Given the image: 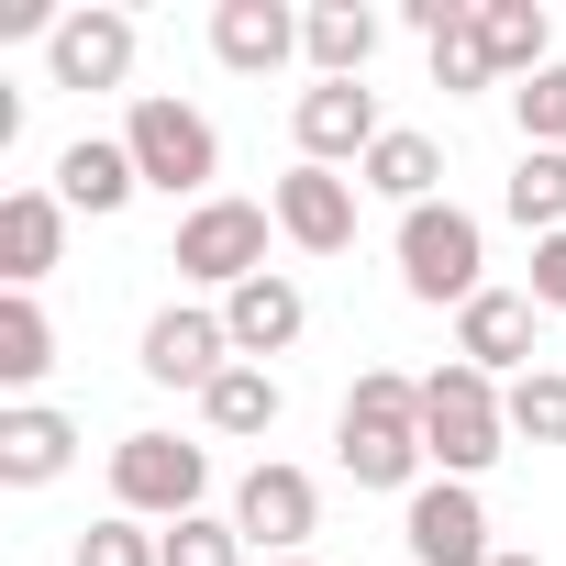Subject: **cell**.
Wrapping results in <instances>:
<instances>
[{
	"label": "cell",
	"mask_w": 566,
	"mask_h": 566,
	"mask_svg": "<svg viewBox=\"0 0 566 566\" xmlns=\"http://www.w3.org/2000/svg\"><path fill=\"white\" fill-rule=\"evenodd\" d=\"M334 455H345V478H356V489H411V478L433 467V455H422V378H400V367H367V378L345 389Z\"/></svg>",
	"instance_id": "1"
},
{
	"label": "cell",
	"mask_w": 566,
	"mask_h": 566,
	"mask_svg": "<svg viewBox=\"0 0 566 566\" xmlns=\"http://www.w3.org/2000/svg\"><path fill=\"white\" fill-rule=\"evenodd\" d=\"M500 444H511L500 378H478L467 356L433 367V378H422V455H433L444 478H478V467H500Z\"/></svg>",
	"instance_id": "2"
},
{
	"label": "cell",
	"mask_w": 566,
	"mask_h": 566,
	"mask_svg": "<svg viewBox=\"0 0 566 566\" xmlns=\"http://www.w3.org/2000/svg\"><path fill=\"white\" fill-rule=\"evenodd\" d=\"M489 233H478V211H455V200H422V211H400V290L411 301H478L489 290Z\"/></svg>",
	"instance_id": "3"
},
{
	"label": "cell",
	"mask_w": 566,
	"mask_h": 566,
	"mask_svg": "<svg viewBox=\"0 0 566 566\" xmlns=\"http://www.w3.org/2000/svg\"><path fill=\"white\" fill-rule=\"evenodd\" d=\"M266 222L277 211H255V200H200L189 222H178V244H167V266L178 277H200V290H244V277H266Z\"/></svg>",
	"instance_id": "4"
},
{
	"label": "cell",
	"mask_w": 566,
	"mask_h": 566,
	"mask_svg": "<svg viewBox=\"0 0 566 566\" xmlns=\"http://www.w3.org/2000/svg\"><path fill=\"white\" fill-rule=\"evenodd\" d=\"M200 489H211V455L200 444H178V433H123L112 444V500L134 522H189Z\"/></svg>",
	"instance_id": "5"
},
{
	"label": "cell",
	"mask_w": 566,
	"mask_h": 566,
	"mask_svg": "<svg viewBox=\"0 0 566 566\" xmlns=\"http://www.w3.org/2000/svg\"><path fill=\"white\" fill-rule=\"evenodd\" d=\"M123 145H134V167H145V189H211V167H222V134L189 112V101H167V90H145L134 101V123H123Z\"/></svg>",
	"instance_id": "6"
},
{
	"label": "cell",
	"mask_w": 566,
	"mask_h": 566,
	"mask_svg": "<svg viewBox=\"0 0 566 566\" xmlns=\"http://www.w3.org/2000/svg\"><path fill=\"white\" fill-rule=\"evenodd\" d=\"M312 522H323V489H312L301 467H277V455L244 467V489H233V533H244V555H266V566H277V555H301Z\"/></svg>",
	"instance_id": "7"
},
{
	"label": "cell",
	"mask_w": 566,
	"mask_h": 566,
	"mask_svg": "<svg viewBox=\"0 0 566 566\" xmlns=\"http://www.w3.org/2000/svg\"><path fill=\"white\" fill-rule=\"evenodd\" d=\"M400 544H411V566H489V555H500V544H489V511H478V489H467V478L411 489Z\"/></svg>",
	"instance_id": "8"
},
{
	"label": "cell",
	"mask_w": 566,
	"mask_h": 566,
	"mask_svg": "<svg viewBox=\"0 0 566 566\" xmlns=\"http://www.w3.org/2000/svg\"><path fill=\"white\" fill-rule=\"evenodd\" d=\"M378 134H389V123H378V90H367V78H323V90H301V167H345V156L367 167Z\"/></svg>",
	"instance_id": "9"
},
{
	"label": "cell",
	"mask_w": 566,
	"mask_h": 566,
	"mask_svg": "<svg viewBox=\"0 0 566 566\" xmlns=\"http://www.w3.org/2000/svg\"><path fill=\"white\" fill-rule=\"evenodd\" d=\"M266 211H277V233L301 255H345L356 244V178H334V167H290L266 189Z\"/></svg>",
	"instance_id": "10"
},
{
	"label": "cell",
	"mask_w": 566,
	"mask_h": 566,
	"mask_svg": "<svg viewBox=\"0 0 566 566\" xmlns=\"http://www.w3.org/2000/svg\"><path fill=\"white\" fill-rule=\"evenodd\" d=\"M45 67H56V90H123L134 78V12H67L45 34Z\"/></svg>",
	"instance_id": "11"
},
{
	"label": "cell",
	"mask_w": 566,
	"mask_h": 566,
	"mask_svg": "<svg viewBox=\"0 0 566 566\" xmlns=\"http://www.w3.org/2000/svg\"><path fill=\"white\" fill-rule=\"evenodd\" d=\"M455 356L478 378H533V290H478L455 312Z\"/></svg>",
	"instance_id": "12"
},
{
	"label": "cell",
	"mask_w": 566,
	"mask_h": 566,
	"mask_svg": "<svg viewBox=\"0 0 566 566\" xmlns=\"http://www.w3.org/2000/svg\"><path fill=\"white\" fill-rule=\"evenodd\" d=\"M301 323H312V301H301V277H244V290L222 301V334H233V356L244 367H266V356H290L301 345Z\"/></svg>",
	"instance_id": "13"
},
{
	"label": "cell",
	"mask_w": 566,
	"mask_h": 566,
	"mask_svg": "<svg viewBox=\"0 0 566 566\" xmlns=\"http://www.w3.org/2000/svg\"><path fill=\"white\" fill-rule=\"evenodd\" d=\"M222 367H233L222 312H156V323H145V378H156V389H211Z\"/></svg>",
	"instance_id": "14"
},
{
	"label": "cell",
	"mask_w": 566,
	"mask_h": 566,
	"mask_svg": "<svg viewBox=\"0 0 566 566\" xmlns=\"http://www.w3.org/2000/svg\"><path fill=\"white\" fill-rule=\"evenodd\" d=\"M211 56H222L233 78L290 67V56H301V12H290V0H222V12H211Z\"/></svg>",
	"instance_id": "15"
},
{
	"label": "cell",
	"mask_w": 566,
	"mask_h": 566,
	"mask_svg": "<svg viewBox=\"0 0 566 566\" xmlns=\"http://www.w3.org/2000/svg\"><path fill=\"white\" fill-rule=\"evenodd\" d=\"M67 455H78V422L67 411H45V400L0 411V489H45V478H67Z\"/></svg>",
	"instance_id": "16"
},
{
	"label": "cell",
	"mask_w": 566,
	"mask_h": 566,
	"mask_svg": "<svg viewBox=\"0 0 566 566\" xmlns=\"http://www.w3.org/2000/svg\"><path fill=\"white\" fill-rule=\"evenodd\" d=\"M56 244H67V200L56 189H12L0 200V277H12V290H34L56 266Z\"/></svg>",
	"instance_id": "17"
},
{
	"label": "cell",
	"mask_w": 566,
	"mask_h": 566,
	"mask_svg": "<svg viewBox=\"0 0 566 566\" xmlns=\"http://www.w3.org/2000/svg\"><path fill=\"white\" fill-rule=\"evenodd\" d=\"M134 189H145L134 145H101V134H78V145L56 156V200H67V211H90V222H101V211H123Z\"/></svg>",
	"instance_id": "18"
},
{
	"label": "cell",
	"mask_w": 566,
	"mask_h": 566,
	"mask_svg": "<svg viewBox=\"0 0 566 566\" xmlns=\"http://www.w3.org/2000/svg\"><path fill=\"white\" fill-rule=\"evenodd\" d=\"M301 56H312L323 78H367V56H378V12H367V0H312V12H301Z\"/></svg>",
	"instance_id": "19"
},
{
	"label": "cell",
	"mask_w": 566,
	"mask_h": 566,
	"mask_svg": "<svg viewBox=\"0 0 566 566\" xmlns=\"http://www.w3.org/2000/svg\"><path fill=\"white\" fill-rule=\"evenodd\" d=\"M478 45H489V67L500 78H544L555 56V23H544V0H478Z\"/></svg>",
	"instance_id": "20"
},
{
	"label": "cell",
	"mask_w": 566,
	"mask_h": 566,
	"mask_svg": "<svg viewBox=\"0 0 566 566\" xmlns=\"http://www.w3.org/2000/svg\"><path fill=\"white\" fill-rule=\"evenodd\" d=\"M511 222L544 244V233H566V145H522V167H511Z\"/></svg>",
	"instance_id": "21"
},
{
	"label": "cell",
	"mask_w": 566,
	"mask_h": 566,
	"mask_svg": "<svg viewBox=\"0 0 566 566\" xmlns=\"http://www.w3.org/2000/svg\"><path fill=\"white\" fill-rule=\"evenodd\" d=\"M356 178H367V189H389L400 211H422V200H433V178H444V145H433V134H378V156H367Z\"/></svg>",
	"instance_id": "22"
},
{
	"label": "cell",
	"mask_w": 566,
	"mask_h": 566,
	"mask_svg": "<svg viewBox=\"0 0 566 566\" xmlns=\"http://www.w3.org/2000/svg\"><path fill=\"white\" fill-rule=\"evenodd\" d=\"M200 422H211V433H277V378L233 356V367L200 389Z\"/></svg>",
	"instance_id": "23"
},
{
	"label": "cell",
	"mask_w": 566,
	"mask_h": 566,
	"mask_svg": "<svg viewBox=\"0 0 566 566\" xmlns=\"http://www.w3.org/2000/svg\"><path fill=\"white\" fill-rule=\"evenodd\" d=\"M56 367V323L34 312V290H12V301H0V389H34Z\"/></svg>",
	"instance_id": "24"
},
{
	"label": "cell",
	"mask_w": 566,
	"mask_h": 566,
	"mask_svg": "<svg viewBox=\"0 0 566 566\" xmlns=\"http://www.w3.org/2000/svg\"><path fill=\"white\" fill-rule=\"evenodd\" d=\"M500 411H511V433H522V444H566V378H555V367L511 378V389H500Z\"/></svg>",
	"instance_id": "25"
},
{
	"label": "cell",
	"mask_w": 566,
	"mask_h": 566,
	"mask_svg": "<svg viewBox=\"0 0 566 566\" xmlns=\"http://www.w3.org/2000/svg\"><path fill=\"white\" fill-rule=\"evenodd\" d=\"M78 566H167V533H145L134 511H112V522L78 533Z\"/></svg>",
	"instance_id": "26"
},
{
	"label": "cell",
	"mask_w": 566,
	"mask_h": 566,
	"mask_svg": "<svg viewBox=\"0 0 566 566\" xmlns=\"http://www.w3.org/2000/svg\"><path fill=\"white\" fill-rule=\"evenodd\" d=\"M167 566H244V533L211 522V511H189V522H167Z\"/></svg>",
	"instance_id": "27"
},
{
	"label": "cell",
	"mask_w": 566,
	"mask_h": 566,
	"mask_svg": "<svg viewBox=\"0 0 566 566\" xmlns=\"http://www.w3.org/2000/svg\"><path fill=\"white\" fill-rule=\"evenodd\" d=\"M511 112H522V145H566V67L522 78V90H511Z\"/></svg>",
	"instance_id": "28"
},
{
	"label": "cell",
	"mask_w": 566,
	"mask_h": 566,
	"mask_svg": "<svg viewBox=\"0 0 566 566\" xmlns=\"http://www.w3.org/2000/svg\"><path fill=\"white\" fill-rule=\"evenodd\" d=\"M533 312H566V233L533 244Z\"/></svg>",
	"instance_id": "29"
},
{
	"label": "cell",
	"mask_w": 566,
	"mask_h": 566,
	"mask_svg": "<svg viewBox=\"0 0 566 566\" xmlns=\"http://www.w3.org/2000/svg\"><path fill=\"white\" fill-rule=\"evenodd\" d=\"M489 566H544V555H489Z\"/></svg>",
	"instance_id": "30"
},
{
	"label": "cell",
	"mask_w": 566,
	"mask_h": 566,
	"mask_svg": "<svg viewBox=\"0 0 566 566\" xmlns=\"http://www.w3.org/2000/svg\"><path fill=\"white\" fill-rule=\"evenodd\" d=\"M277 566H312V555H277Z\"/></svg>",
	"instance_id": "31"
}]
</instances>
